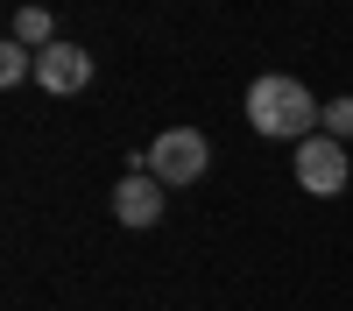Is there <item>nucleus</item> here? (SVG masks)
I'll use <instances>...</instances> for the list:
<instances>
[{"instance_id": "20e7f679", "label": "nucleus", "mask_w": 353, "mask_h": 311, "mask_svg": "<svg viewBox=\"0 0 353 311\" xmlns=\"http://www.w3.org/2000/svg\"><path fill=\"white\" fill-rule=\"evenodd\" d=\"M85 78H92V50H85V43H50V50L36 57V85L57 92V99L85 92Z\"/></svg>"}, {"instance_id": "f257e3e1", "label": "nucleus", "mask_w": 353, "mask_h": 311, "mask_svg": "<svg viewBox=\"0 0 353 311\" xmlns=\"http://www.w3.org/2000/svg\"><path fill=\"white\" fill-rule=\"evenodd\" d=\"M248 121H254V134H269V141H304L318 121H325V106L311 99V85H304V78L269 71V78H254V85H248Z\"/></svg>"}, {"instance_id": "0eeeda50", "label": "nucleus", "mask_w": 353, "mask_h": 311, "mask_svg": "<svg viewBox=\"0 0 353 311\" xmlns=\"http://www.w3.org/2000/svg\"><path fill=\"white\" fill-rule=\"evenodd\" d=\"M21 78H36V50H28V43H0V85H21Z\"/></svg>"}, {"instance_id": "7ed1b4c3", "label": "nucleus", "mask_w": 353, "mask_h": 311, "mask_svg": "<svg viewBox=\"0 0 353 311\" xmlns=\"http://www.w3.org/2000/svg\"><path fill=\"white\" fill-rule=\"evenodd\" d=\"M346 177H353V170H346V149H339L332 134H304V141H297V184H304L311 198H339Z\"/></svg>"}, {"instance_id": "39448f33", "label": "nucleus", "mask_w": 353, "mask_h": 311, "mask_svg": "<svg viewBox=\"0 0 353 311\" xmlns=\"http://www.w3.org/2000/svg\"><path fill=\"white\" fill-rule=\"evenodd\" d=\"M113 219H121V226H156L163 219V191H156L149 170H128V177H121V191H113Z\"/></svg>"}, {"instance_id": "f03ea898", "label": "nucleus", "mask_w": 353, "mask_h": 311, "mask_svg": "<svg viewBox=\"0 0 353 311\" xmlns=\"http://www.w3.org/2000/svg\"><path fill=\"white\" fill-rule=\"evenodd\" d=\"M205 163H212V141L198 128H170V134H156L149 149H141V170H149L156 184H198Z\"/></svg>"}, {"instance_id": "6e6552de", "label": "nucleus", "mask_w": 353, "mask_h": 311, "mask_svg": "<svg viewBox=\"0 0 353 311\" xmlns=\"http://www.w3.org/2000/svg\"><path fill=\"white\" fill-rule=\"evenodd\" d=\"M325 134H332V141H339V134H353V92L325 106Z\"/></svg>"}, {"instance_id": "423d86ee", "label": "nucleus", "mask_w": 353, "mask_h": 311, "mask_svg": "<svg viewBox=\"0 0 353 311\" xmlns=\"http://www.w3.org/2000/svg\"><path fill=\"white\" fill-rule=\"evenodd\" d=\"M8 36H14V43H28V50L43 57V50L57 43V36H50V8H14V28H8Z\"/></svg>"}]
</instances>
